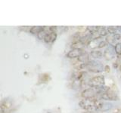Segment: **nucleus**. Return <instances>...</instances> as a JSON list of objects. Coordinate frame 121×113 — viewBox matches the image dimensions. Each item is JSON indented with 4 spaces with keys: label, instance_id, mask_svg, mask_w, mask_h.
Masks as SVG:
<instances>
[{
    "label": "nucleus",
    "instance_id": "1a4fd4ad",
    "mask_svg": "<svg viewBox=\"0 0 121 113\" xmlns=\"http://www.w3.org/2000/svg\"><path fill=\"white\" fill-rule=\"evenodd\" d=\"M101 36H98L97 38H95V39H92V40H91L90 41H89V43H88V45H89V47L91 48V49H95V48H96L97 47H98V44H99V43L101 42H98V41L99 40L101 39Z\"/></svg>",
    "mask_w": 121,
    "mask_h": 113
},
{
    "label": "nucleus",
    "instance_id": "412c9836",
    "mask_svg": "<svg viewBox=\"0 0 121 113\" xmlns=\"http://www.w3.org/2000/svg\"><path fill=\"white\" fill-rule=\"evenodd\" d=\"M117 29H118V32H121V26H117Z\"/></svg>",
    "mask_w": 121,
    "mask_h": 113
},
{
    "label": "nucleus",
    "instance_id": "6e6552de",
    "mask_svg": "<svg viewBox=\"0 0 121 113\" xmlns=\"http://www.w3.org/2000/svg\"><path fill=\"white\" fill-rule=\"evenodd\" d=\"M57 36H58V35H57V32H49L48 33H47V35L45 36V39H44V41L45 43H47V44L53 43L56 40Z\"/></svg>",
    "mask_w": 121,
    "mask_h": 113
},
{
    "label": "nucleus",
    "instance_id": "4be33fe9",
    "mask_svg": "<svg viewBox=\"0 0 121 113\" xmlns=\"http://www.w3.org/2000/svg\"><path fill=\"white\" fill-rule=\"evenodd\" d=\"M85 113H93V112H85Z\"/></svg>",
    "mask_w": 121,
    "mask_h": 113
},
{
    "label": "nucleus",
    "instance_id": "0eeeda50",
    "mask_svg": "<svg viewBox=\"0 0 121 113\" xmlns=\"http://www.w3.org/2000/svg\"><path fill=\"white\" fill-rule=\"evenodd\" d=\"M83 54H84V51H83V50H81V49H71L67 54L66 56L70 59H74L79 57Z\"/></svg>",
    "mask_w": 121,
    "mask_h": 113
},
{
    "label": "nucleus",
    "instance_id": "7ed1b4c3",
    "mask_svg": "<svg viewBox=\"0 0 121 113\" xmlns=\"http://www.w3.org/2000/svg\"><path fill=\"white\" fill-rule=\"evenodd\" d=\"M98 99L104 100V101H117L119 100V97L117 93L113 90L109 88L107 91L104 93L101 94V95L98 97Z\"/></svg>",
    "mask_w": 121,
    "mask_h": 113
},
{
    "label": "nucleus",
    "instance_id": "9b49d317",
    "mask_svg": "<svg viewBox=\"0 0 121 113\" xmlns=\"http://www.w3.org/2000/svg\"><path fill=\"white\" fill-rule=\"evenodd\" d=\"M90 56L93 57L94 59H101L102 58V56H103V53H102L101 51L99 50H93L90 52Z\"/></svg>",
    "mask_w": 121,
    "mask_h": 113
},
{
    "label": "nucleus",
    "instance_id": "20e7f679",
    "mask_svg": "<svg viewBox=\"0 0 121 113\" xmlns=\"http://www.w3.org/2000/svg\"><path fill=\"white\" fill-rule=\"evenodd\" d=\"M98 100V98H93V99H89L86 100L83 99L81 101H79V105L82 109L86 111H92L95 110V102Z\"/></svg>",
    "mask_w": 121,
    "mask_h": 113
},
{
    "label": "nucleus",
    "instance_id": "f257e3e1",
    "mask_svg": "<svg viewBox=\"0 0 121 113\" xmlns=\"http://www.w3.org/2000/svg\"><path fill=\"white\" fill-rule=\"evenodd\" d=\"M86 69L94 73H98L104 71V66L100 61L96 60H89L86 63Z\"/></svg>",
    "mask_w": 121,
    "mask_h": 113
},
{
    "label": "nucleus",
    "instance_id": "4468645a",
    "mask_svg": "<svg viewBox=\"0 0 121 113\" xmlns=\"http://www.w3.org/2000/svg\"><path fill=\"white\" fill-rule=\"evenodd\" d=\"M46 26H45V29H44V30H43V31H42L41 32H39V34H38L37 35V37H38V39H40V40H44V39H45V36L47 35V33H48V32H46Z\"/></svg>",
    "mask_w": 121,
    "mask_h": 113
},
{
    "label": "nucleus",
    "instance_id": "f03ea898",
    "mask_svg": "<svg viewBox=\"0 0 121 113\" xmlns=\"http://www.w3.org/2000/svg\"><path fill=\"white\" fill-rule=\"evenodd\" d=\"M113 107V103L108 101H104L98 99L95 102V111L98 112H108L111 111Z\"/></svg>",
    "mask_w": 121,
    "mask_h": 113
},
{
    "label": "nucleus",
    "instance_id": "39448f33",
    "mask_svg": "<svg viewBox=\"0 0 121 113\" xmlns=\"http://www.w3.org/2000/svg\"><path fill=\"white\" fill-rule=\"evenodd\" d=\"M105 84V78L103 75H98L91 78L89 81L88 85L90 88H99L104 86Z\"/></svg>",
    "mask_w": 121,
    "mask_h": 113
},
{
    "label": "nucleus",
    "instance_id": "f3484780",
    "mask_svg": "<svg viewBox=\"0 0 121 113\" xmlns=\"http://www.w3.org/2000/svg\"><path fill=\"white\" fill-rule=\"evenodd\" d=\"M108 43L106 41H101V42L98 44V48H103L106 46H108Z\"/></svg>",
    "mask_w": 121,
    "mask_h": 113
},
{
    "label": "nucleus",
    "instance_id": "5701e85b",
    "mask_svg": "<svg viewBox=\"0 0 121 113\" xmlns=\"http://www.w3.org/2000/svg\"><path fill=\"white\" fill-rule=\"evenodd\" d=\"M120 72H121V65H120Z\"/></svg>",
    "mask_w": 121,
    "mask_h": 113
},
{
    "label": "nucleus",
    "instance_id": "ddd939ff",
    "mask_svg": "<svg viewBox=\"0 0 121 113\" xmlns=\"http://www.w3.org/2000/svg\"><path fill=\"white\" fill-rule=\"evenodd\" d=\"M107 30L110 35H114L118 32L117 26H108V27H107Z\"/></svg>",
    "mask_w": 121,
    "mask_h": 113
},
{
    "label": "nucleus",
    "instance_id": "9d476101",
    "mask_svg": "<svg viewBox=\"0 0 121 113\" xmlns=\"http://www.w3.org/2000/svg\"><path fill=\"white\" fill-rule=\"evenodd\" d=\"M45 26H35L30 29V32L33 35H38L39 32H41L43 30H44Z\"/></svg>",
    "mask_w": 121,
    "mask_h": 113
},
{
    "label": "nucleus",
    "instance_id": "aec40b11",
    "mask_svg": "<svg viewBox=\"0 0 121 113\" xmlns=\"http://www.w3.org/2000/svg\"><path fill=\"white\" fill-rule=\"evenodd\" d=\"M104 71H106V72H110V67L108 66H106L104 67Z\"/></svg>",
    "mask_w": 121,
    "mask_h": 113
},
{
    "label": "nucleus",
    "instance_id": "b1692460",
    "mask_svg": "<svg viewBox=\"0 0 121 113\" xmlns=\"http://www.w3.org/2000/svg\"><path fill=\"white\" fill-rule=\"evenodd\" d=\"M120 60H121V55H120Z\"/></svg>",
    "mask_w": 121,
    "mask_h": 113
},
{
    "label": "nucleus",
    "instance_id": "a211bd4d",
    "mask_svg": "<svg viewBox=\"0 0 121 113\" xmlns=\"http://www.w3.org/2000/svg\"><path fill=\"white\" fill-rule=\"evenodd\" d=\"M113 38H114L115 41H118V40H120V38H121L120 34H119V33L114 34V35H113Z\"/></svg>",
    "mask_w": 121,
    "mask_h": 113
},
{
    "label": "nucleus",
    "instance_id": "2eb2a0df",
    "mask_svg": "<svg viewBox=\"0 0 121 113\" xmlns=\"http://www.w3.org/2000/svg\"><path fill=\"white\" fill-rule=\"evenodd\" d=\"M114 50L117 55H121V43L120 42H118L115 44Z\"/></svg>",
    "mask_w": 121,
    "mask_h": 113
},
{
    "label": "nucleus",
    "instance_id": "423d86ee",
    "mask_svg": "<svg viewBox=\"0 0 121 113\" xmlns=\"http://www.w3.org/2000/svg\"><path fill=\"white\" fill-rule=\"evenodd\" d=\"M115 50H114V47H113V45H109V46L105 49V51L104 52V57L108 60H111L115 56Z\"/></svg>",
    "mask_w": 121,
    "mask_h": 113
},
{
    "label": "nucleus",
    "instance_id": "6ab92c4d",
    "mask_svg": "<svg viewBox=\"0 0 121 113\" xmlns=\"http://www.w3.org/2000/svg\"><path fill=\"white\" fill-rule=\"evenodd\" d=\"M49 31L52 32H56L57 30V26H49Z\"/></svg>",
    "mask_w": 121,
    "mask_h": 113
},
{
    "label": "nucleus",
    "instance_id": "dca6fc26",
    "mask_svg": "<svg viewBox=\"0 0 121 113\" xmlns=\"http://www.w3.org/2000/svg\"><path fill=\"white\" fill-rule=\"evenodd\" d=\"M108 32L107 29H105V28H101L100 31H99V36L101 37H104V36L107 37L108 36Z\"/></svg>",
    "mask_w": 121,
    "mask_h": 113
},
{
    "label": "nucleus",
    "instance_id": "f8f14e48",
    "mask_svg": "<svg viewBox=\"0 0 121 113\" xmlns=\"http://www.w3.org/2000/svg\"><path fill=\"white\" fill-rule=\"evenodd\" d=\"M84 44H85L83 42H82L81 41L78 40L77 41H75V42H73V44H72L71 48H72V49H81V50H82L83 47L85 46Z\"/></svg>",
    "mask_w": 121,
    "mask_h": 113
}]
</instances>
